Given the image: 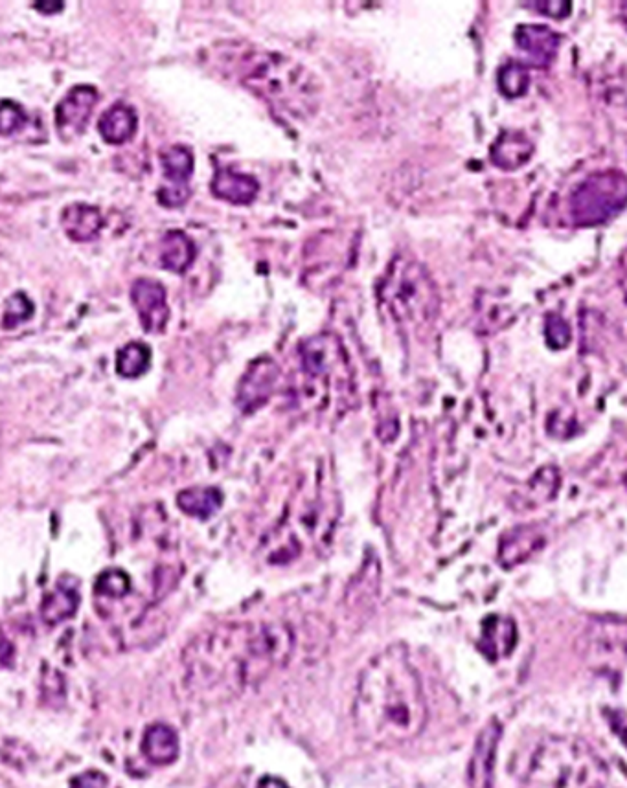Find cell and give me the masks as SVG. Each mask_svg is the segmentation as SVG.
Listing matches in <instances>:
<instances>
[{
    "label": "cell",
    "mask_w": 627,
    "mask_h": 788,
    "mask_svg": "<svg viewBox=\"0 0 627 788\" xmlns=\"http://www.w3.org/2000/svg\"><path fill=\"white\" fill-rule=\"evenodd\" d=\"M61 226L72 241L89 243L100 236V232H102V212L91 204H69L61 214Z\"/></svg>",
    "instance_id": "7c38bea8"
},
{
    "label": "cell",
    "mask_w": 627,
    "mask_h": 788,
    "mask_svg": "<svg viewBox=\"0 0 627 788\" xmlns=\"http://www.w3.org/2000/svg\"><path fill=\"white\" fill-rule=\"evenodd\" d=\"M28 122V114L19 103L12 100L0 102V136H12L19 133Z\"/></svg>",
    "instance_id": "cb8c5ba5"
},
{
    "label": "cell",
    "mask_w": 627,
    "mask_h": 788,
    "mask_svg": "<svg viewBox=\"0 0 627 788\" xmlns=\"http://www.w3.org/2000/svg\"><path fill=\"white\" fill-rule=\"evenodd\" d=\"M278 373V366L269 359L254 362L241 381L238 395L240 408L245 412H252L267 403L269 395L273 394L274 384L278 381Z\"/></svg>",
    "instance_id": "8fae6325"
},
{
    "label": "cell",
    "mask_w": 627,
    "mask_h": 788,
    "mask_svg": "<svg viewBox=\"0 0 627 788\" xmlns=\"http://www.w3.org/2000/svg\"><path fill=\"white\" fill-rule=\"evenodd\" d=\"M501 733V726L497 722L491 721L477 737L473 755L469 761V788H493L495 755H497V744L501 741Z\"/></svg>",
    "instance_id": "30bf717a"
},
{
    "label": "cell",
    "mask_w": 627,
    "mask_h": 788,
    "mask_svg": "<svg viewBox=\"0 0 627 788\" xmlns=\"http://www.w3.org/2000/svg\"><path fill=\"white\" fill-rule=\"evenodd\" d=\"M100 94L92 85H76L56 105V127L59 136L70 142L83 135Z\"/></svg>",
    "instance_id": "52a82bcc"
},
{
    "label": "cell",
    "mask_w": 627,
    "mask_h": 788,
    "mask_svg": "<svg viewBox=\"0 0 627 788\" xmlns=\"http://www.w3.org/2000/svg\"><path fill=\"white\" fill-rule=\"evenodd\" d=\"M545 333H547L548 344L554 349H563L570 342L569 326L559 316L548 318Z\"/></svg>",
    "instance_id": "83f0119b"
},
{
    "label": "cell",
    "mask_w": 627,
    "mask_h": 788,
    "mask_svg": "<svg viewBox=\"0 0 627 788\" xmlns=\"http://www.w3.org/2000/svg\"><path fill=\"white\" fill-rule=\"evenodd\" d=\"M138 116L133 107L126 103H114L102 114L98 122L100 136L107 144L120 146L129 142L137 133Z\"/></svg>",
    "instance_id": "ac0fdd59"
},
{
    "label": "cell",
    "mask_w": 627,
    "mask_h": 788,
    "mask_svg": "<svg viewBox=\"0 0 627 788\" xmlns=\"http://www.w3.org/2000/svg\"><path fill=\"white\" fill-rule=\"evenodd\" d=\"M131 588V581L124 572L120 570H109L100 575L96 583V592L107 597H124Z\"/></svg>",
    "instance_id": "484cf974"
},
{
    "label": "cell",
    "mask_w": 627,
    "mask_h": 788,
    "mask_svg": "<svg viewBox=\"0 0 627 788\" xmlns=\"http://www.w3.org/2000/svg\"><path fill=\"white\" fill-rule=\"evenodd\" d=\"M210 190L217 199L241 206V204H251L252 201H256L258 192H260V184L251 175L236 173L232 169H219L216 171V177L212 181Z\"/></svg>",
    "instance_id": "2e32d148"
},
{
    "label": "cell",
    "mask_w": 627,
    "mask_h": 788,
    "mask_svg": "<svg viewBox=\"0 0 627 788\" xmlns=\"http://www.w3.org/2000/svg\"><path fill=\"white\" fill-rule=\"evenodd\" d=\"M352 713L357 735L377 748L411 743L423 732L429 710L422 680L403 645H390L366 665Z\"/></svg>",
    "instance_id": "7a4b0ae2"
},
{
    "label": "cell",
    "mask_w": 627,
    "mask_h": 788,
    "mask_svg": "<svg viewBox=\"0 0 627 788\" xmlns=\"http://www.w3.org/2000/svg\"><path fill=\"white\" fill-rule=\"evenodd\" d=\"M587 656L609 664L627 658V620H604L594 623L585 634Z\"/></svg>",
    "instance_id": "9c48e42d"
},
{
    "label": "cell",
    "mask_w": 627,
    "mask_h": 788,
    "mask_svg": "<svg viewBox=\"0 0 627 788\" xmlns=\"http://www.w3.org/2000/svg\"><path fill=\"white\" fill-rule=\"evenodd\" d=\"M526 87H528V74L523 67L519 65H508L502 67L499 72V89L502 94H506L508 98H517L521 94H525Z\"/></svg>",
    "instance_id": "d4e9b609"
},
{
    "label": "cell",
    "mask_w": 627,
    "mask_h": 788,
    "mask_svg": "<svg viewBox=\"0 0 627 788\" xmlns=\"http://www.w3.org/2000/svg\"><path fill=\"white\" fill-rule=\"evenodd\" d=\"M381 300L401 327L422 329L434 322L438 313L433 278L411 259H394L381 285Z\"/></svg>",
    "instance_id": "277c9868"
},
{
    "label": "cell",
    "mask_w": 627,
    "mask_h": 788,
    "mask_svg": "<svg viewBox=\"0 0 627 788\" xmlns=\"http://www.w3.org/2000/svg\"><path fill=\"white\" fill-rule=\"evenodd\" d=\"M545 544V535L536 526H519L502 537L499 557L504 566L525 563Z\"/></svg>",
    "instance_id": "9a60e30c"
},
{
    "label": "cell",
    "mask_w": 627,
    "mask_h": 788,
    "mask_svg": "<svg viewBox=\"0 0 627 788\" xmlns=\"http://www.w3.org/2000/svg\"><path fill=\"white\" fill-rule=\"evenodd\" d=\"M107 777L102 772H85L70 781V788H107Z\"/></svg>",
    "instance_id": "f1b7e54d"
},
{
    "label": "cell",
    "mask_w": 627,
    "mask_h": 788,
    "mask_svg": "<svg viewBox=\"0 0 627 788\" xmlns=\"http://www.w3.org/2000/svg\"><path fill=\"white\" fill-rule=\"evenodd\" d=\"M291 651L293 634L285 625H225L188 647V684L199 697L223 700L285 664Z\"/></svg>",
    "instance_id": "6da1fadb"
},
{
    "label": "cell",
    "mask_w": 627,
    "mask_h": 788,
    "mask_svg": "<svg viewBox=\"0 0 627 788\" xmlns=\"http://www.w3.org/2000/svg\"><path fill=\"white\" fill-rule=\"evenodd\" d=\"M620 177L602 175L587 181L574 199V214L583 217V223H600L613 212H618V204H626L627 184H618Z\"/></svg>",
    "instance_id": "5b68a950"
},
{
    "label": "cell",
    "mask_w": 627,
    "mask_h": 788,
    "mask_svg": "<svg viewBox=\"0 0 627 788\" xmlns=\"http://www.w3.org/2000/svg\"><path fill=\"white\" fill-rule=\"evenodd\" d=\"M491 158L499 168H517L528 158V144L526 140H517V135H506L491 149Z\"/></svg>",
    "instance_id": "603a6c76"
},
{
    "label": "cell",
    "mask_w": 627,
    "mask_h": 788,
    "mask_svg": "<svg viewBox=\"0 0 627 788\" xmlns=\"http://www.w3.org/2000/svg\"><path fill=\"white\" fill-rule=\"evenodd\" d=\"M258 788H289L280 777L265 776L260 779Z\"/></svg>",
    "instance_id": "f546056e"
},
{
    "label": "cell",
    "mask_w": 627,
    "mask_h": 788,
    "mask_svg": "<svg viewBox=\"0 0 627 788\" xmlns=\"http://www.w3.org/2000/svg\"><path fill=\"white\" fill-rule=\"evenodd\" d=\"M78 605H80V594L76 586L59 583L56 590L43 599L41 618L48 625L63 623L76 614Z\"/></svg>",
    "instance_id": "d6986e66"
},
{
    "label": "cell",
    "mask_w": 627,
    "mask_h": 788,
    "mask_svg": "<svg viewBox=\"0 0 627 788\" xmlns=\"http://www.w3.org/2000/svg\"><path fill=\"white\" fill-rule=\"evenodd\" d=\"M32 311H34L32 302H30L23 293L15 294L13 298H10L8 307H6V313H4V326H19L21 322L28 320V318L32 316Z\"/></svg>",
    "instance_id": "4316f807"
},
{
    "label": "cell",
    "mask_w": 627,
    "mask_h": 788,
    "mask_svg": "<svg viewBox=\"0 0 627 788\" xmlns=\"http://www.w3.org/2000/svg\"><path fill=\"white\" fill-rule=\"evenodd\" d=\"M131 302L137 309L140 324L148 333H160L168 324L170 307L164 285L149 278H140L131 287Z\"/></svg>",
    "instance_id": "ba28073f"
},
{
    "label": "cell",
    "mask_w": 627,
    "mask_h": 788,
    "mask_svg": "<svg viewBox=\"0 0 627 788\" xmlns=\"http://www.w3.org/2000/svg\"><path fill=\"white\" fill-rule=\"evenodd\" d=\"M197 258L195 243L181 230H170L160 239L159 263L164 271L184 274Z\"/></svg>",
    "instance_id": "e0dca14e"
},
{
    "label": "cell",
    "mask_w": 627,
    "mask_h": 788,
    "mask_svg": "<svg viewBox=\"0 0 627 788\" xmlns=\"http://www.w3.org/2000/svg\"><path fill=\"white\" fill-rule=\"evenodd\" d=\"M151 366V349L142 342H131L116 355V372L124 379H137Z\"/></svg>",
    "instance_id": "44dd1931"
},
{
    "label": "cell",
    "mask_w": 627,
    "mask_h": 788,
    "mask_svg": "<svg viewBox=\"0 0 627 788\" xmlns=\"http://www.w3.org/2000/svg\"><path fill=\"white\" fill-rule=\"evenodd\" d=\"M212 788H243L241 787L240 783H238V779H234V777H225V779H221L217 785H214Z\"/></svg>",
    "instance_id": "4dcf8cb0"
},
{
    "label": "cell",
    "mask_w": 627,
    "mask_h": 788,
    "mask_svg": "<svg viewBox=\"0 0 627 788\" xmlns=\"http://www.w3.org/2000/svg\"><path fill=\"white\" fill-rule=\"evenodd\" d=\"M177 504L186 515L206 520L217 513L223 504V495L216 487H190L179 495Z\"/></svg>",
    "instance_id": "ffe728a7"
},
{
    "label": "cell",
    "mask_w": 627,
    "mask_h": 788,
    "mask_svg": "<svg viewBox=\"0 0 627 788\" xmlns=\"http://www.w3.org/2000/svg\"><path fill=\"white\" fill-rule=\"evenodd\" d=\"M142 754L151 765L166 766L175 763L181 754L179 733L168 724H151L142 737Z\"/></svg>",
    "instance_id": "4fadbf2b"
},
{
    "label": "cell",
    "mask_w": 627,
    "mask_h": 788,
    "mask_svg": "<svg viewBox=\"0 0 627 788\" xmlns=\"http://www.w3.org/2000/svg\"><path fill=\"white\" fill-rule=\"evenodd\" d=\"M517 45L526 52H530V56L539 57L541 61H545V57L554 54V48L558 45V37L552 34L548 28L521 26L517 30Z\"/></svg>",
    "instance_id": "7402d4cb"
},
{
    "label": "cell",
    "mask_w": 627,
    "mask_h": 788,
    "mask_svg": "<svg viewBox=\"0 0 627 788\" xmlns=\"http://www.w3.org/2000/svg\"><path fill=\"white\" fill-rule=\"evenodd\" d=\"M160 166L168 186H162L159 203L166 208H179L190 197L188 182L194 175V155L188 147L171 146L160 153Z\"/></svg>",
    "instance_id": "8992f818"
},
{
    "label": "cell",
    "mask_w": 627,
    "mask_h": 788,
    "mask_svg": "<svg viewBox=\"0 0 627 788\" xmlns=\"http://www.w3.org/2000/svg\"><path fill=\"white\" fill-rule=\"evenodd\" d=\"M515 643H517V629L510 618L490 616L488 620L484 621L479 649L488 660L495 662V660L506 658L508 654L512 653Z\"/></svg>",
    "instance_id": "5bb4252c"
},
{
    "label": "cell",
    "mask_w": 627,
    "mask_h": 788,
    "mask_svg": "<svg viewBox=\"0 0 627 788\" xmlns=\"http://www.w3.org/2000/svg\"><path fill=\"white\" fill-rule=\"evenodd\" d=\"M521 788H607L609 768L578 737L543 735L515 757Z\"/></svg>",
    "instance_id": "3957f363"
}]
</instances>
